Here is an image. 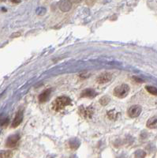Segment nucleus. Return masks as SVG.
<instances>
[{
	"label": "nucleus",
	"instance_id": "6e6552de",
	"mask_svg": "<svg viewBox=\"0 0 157 158\" xmlns=\"http://www.w3.org/2000/svg\"><path fill=\"white\" fill-rule=\"evenodd\" d=\"M51 92H52V89H46V90H44L43 92H42L41 94L39 95V97H38L39 102H41V103L46 102V101L49 99Z\"/></svg>",
	"mask_w": 157,
	"mask_h": 158
},
{
	"label": "nucleus",
	"instance_id": "f3484780",
	"mask_svg": "<svg viewBox=\"0 0 157 158\" xmlns=\"http://www.w3.org/2000/svg\"><path fill=\"white\" fill-rule=\"evenodd\" d=\"M109 101H110V98H109L108 97H107V96L103 97L100 100V103L102 104V105H106V104H108Z\"/></svg>",
	"mask_w": 157,
	"mask_h": 158
},
{
	"label": "nucleus",
	"instance_id": "0eeeda50",
	"mask_svg": "<svg viewBox=\"0 0 157 158\" xmlns=\"http://www.w3.org/2000/svg\"><path fill=\"white\" fill-rule=\"evenodd\" d=\"M80 113L84 118H91L93 114V109L91 107H89V108H83V107H81L80 110Z\"/></svg>",
	"mask_w": 157,
	"mask_h": 158
},
{
	"label": "nucleus",
	"instance_id": "f03ea898",
	"mask_svg": "<svg viewBox=\"0 0 157 158\" xmlns=\"http://www.w3.org/2000/svg\"><path fill=\"white\" fill-rule=\"evenodd\" d=\"M130 86L126 84H122L116 86L114 89V95L118 98H124L128 95Z\"/></svg>",
	"mask_w": 157,
	"mask_h": 158
},
{
	"label": "nucleus",
	"instance_id": "2eb2a0df",
	"mask_svg": "<svg viewBox=\"0 0 157 158\" xmlns=\"http://www.w3.org/2000/svg\"><path fill=\"white\" fill-rule=\"evenodd\" d=\"M9 123V118L4 115H1L0 116V126H6Z\"/></svg>",
	"mask_w": 157,
	"mask_h": 158
},
{
	"label": "nucleus",
	"instance_id": "4468645a",
	"mask_svg": "<svg viewBox=\"0 0 157 158\" xmlns=\"http://www.w3.org/2000/svg\"><path fill=\"white\" fill-rule=\"evenodd\" d=\"M0 158H12L10 151H0Z\"/></svg>",
	"mask_w": 157,
	"mask_h": 158
},
{
	"label": "nucleus",
	"instance_id": "f257e3e1",
	"mask_svg": "<svg viewBox=\"0 0 157 158\" xmlns=\"http://www.w3.org/2000/svg\"><path fill=\"white\" fill-rule=\"evenodd\" d=\"M71 104V100L67 97H59L56 99L52 104V108L56 111H62L64 109L66 106Z\"/></svg>",
	"mask_w": 157,
	"mask_h": 158
},
{
	"label": "nucleus",
	"instance_id": "f8f14e48",
	"mask_svg": "<svg viewBox=\"0 0 157 158\" xmlns=\"http://www.w3.org/2000/svg\"><path fill=\"white\" fill-rule=\"evenodd\" d=\"M69 144H70V146L71 149H76L79 147V146H80V142L77 140V138H73V139H71V140L70 141V143Z\"/></svg>",
	"mask_w": 157,
	"mask_h": 158
},
{
	"label": "nucleus",
	"instance_id": "1a4fd4ad",
	"mask_svg": "<svg viewBox=\"0 0 157 158\" xmlns=\"http://www.w3.org/2000/svg\"><path fill=\"white\" fill-rule=\"evenodd\" d=\"M97 95V93L93 89H86L81 93V97H93Z\"/></svg>",
	"mask_w": 157,
	"mask_h": 158
},
{
	"label": "nucleus",
	"instance_id": "9d476101",
	"mask_svg": "<svg viewBox=\"0 0 157 158\" xmlns=\"http://www.w3.org/2000/svg\"><path fill=\"white\" fill-rule=\"evenodd\" d=\"M147 127L150 129H155L157 127V118L156 117H152L148 120L146 123Z\"/></svg>",
	"mask_w": 157,
	"mask_h": 158
},
{
	"label": "nucleus",
	"instance_id": "423d86ee",
	"mask_svg": "<svg viewBox=\"0 0 157 158\" xmlns=\"http://www.w3.org/2000/svg\"><path fill=\"white\" fill-rule=\"evenodd\" d=\"M22 119H23V111L22 110H19V111L17 112L16 115H15L14 120H13L12 124H11V127L13 128H15L17 127H18L21 124V123L22 122Z\"/></svg>",
	"mask_w": 157,
	"mask_h": 158
},
{
	"label": "nucleus",
	"instance_id": "ddd939ff",
	"mask_svg": "<svg viewBox=\"0 0 157 158\" xmlns=\"http://www.w3.org/2000/svg\"><path fill=\"white\" fill-rule=\"evenodd\" d=\"M145 89H146V90L150 94H152V95L154 96H157V88H155V87L154 86H151V85H147V86L145 87Z\"/></svg>",
	"mask_w": 157,
	"mask_h": 158
},
{
	"label": "nucleus",
	"instance_id": "39448f33",
	"mask_svg": "<svg viewBox=\"0 0 157 158\" xmlns=\"http://www.w3.org/2000/svg\"><path fill=\"white\" fill-rule=\"evenodd\" d=\"M112 78V74L109 72H104L103 74H100L97 78V82L98 84H104L110 81Z\"/></svg>",
	"mask_w": 157,
	"mask_h": 158
},
{
	"label": "nucleus",
	"instance_id": "20e7f679",
	"mask_svg": "<svg viewBox=\"0 0 157 158\" xmlns=\"http://www.w3.org/2000/svg\"><path fill=\"white\" fill-rule=\"evenodd\" d=\"M20 136L18 135H13L8 137L7 140L6 142V146L8 148H14L19 142Z\"/></svg>",
	"mask_w": 157,
	"mask_h": 158
},
{
	"label": "nucleus",
	"instance_id": "9b49d317",
	"mask_svg": "<svg viewBox=\"0 0 157 158\" xmlns=\"http://www.w3.org/2000/svg\"><path fill=\"white\" fill-rule=\"evenodd\" d=\"M71 6H72L71 2H69V1H63V2H61L60 5H59V8H60L61 10L64 11V12L70 10Z\"/></svg>",
	"mask_w": 157,
	"mask_h": 158
},
{
	"label": "nucleus",
	"instance_id": "dca6fc26",
	"mask_svg": "<svg viewBox=\"0 0 157 158\" xmlns=\"http://www.w3.org/2000/svg\"><path fill=\"white\" fill-rule=\"evenodd\" d=\"M145 156H146V153H145V151L141 150V149L136 151L135 158H145Z\"/></svg>",
	"mask_w": 157,
	"mask_h": 158
},
{
	"label": "nucleus",
	"instance_id": "7ed1b4c3",
	"mask_svg": "<svg viewBox=\"0 0 157 158\" xmlns=\"http://www.w3.org/2000/svg\"><path fill=\"white\" fill-rule=\"evenodd\" d=\"M142 108L139 105H133L129 108L127 111V114L130 118H137L139 116L141 113Z\"/></svg>",
	"mask_w": 157,
	"mask_h": 158
}]
</instances>
